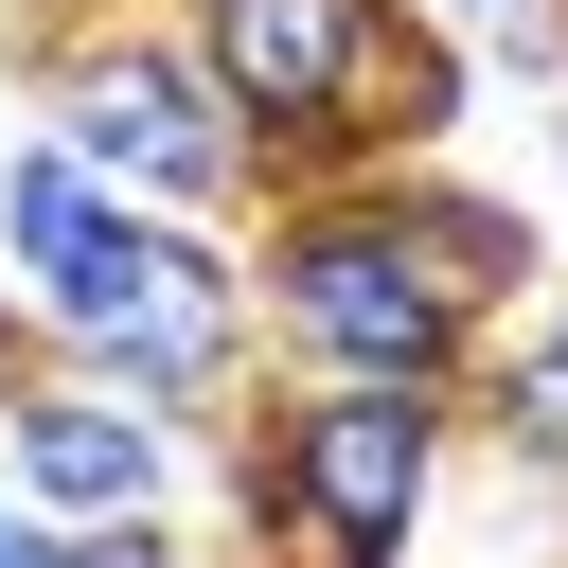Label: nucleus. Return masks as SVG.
I'll use <instances>...</instances> for the list:
<instances>
[{
    "label": "nucleus",
    "mask_w": 568,
    "mask_h": 568,
    "mask_svg": "<svg viewBox=\"0 0 568 568\" xmlns=\"http://www.w3.org/2000/svg\"><path fill=\"white\" fill-rule=\"evenodd\" d=\"M550 284L532 213L408 160V178H337V195H266L248 213V320L266 373H337V390H479L497 320Z\"/></svg>",
    "instance_id": "f257e3e1"
},
{
    "label": "nucleus",
    "mask_w": 568,
    "mask_h": 568,
    "mask_svg": "<svg viewBox=\"0 0 568 568\" xmlns=\"http://www.w3.org/2000/svg\"><path fill=\"white\" fill-rule=\"evenodd\" d=\"M178 36L213 53V89L248 124V213L337 195V178H408L479 106V36H444L426 0H178Z\"/></svg>",
    "instance_id": "f03ea898"
},
{
    "label": "nucleus",
    "mask_w": 568,
    "mask_h": 568,
    "mask_svg": "<svg viewBox=\"0 0 568 568\" xmlns=\"http://www.w3.org/2000/svg\"><path fill=\"white\" fill-rule=\"evenodd\" d=\"M462 462V390H337V373H266L213 426V497H231V568H408Z\"/></svg>",
    "instance_id": "7ed1b4c3"
},
{
    "label": "nucleus",
    "mask_w": 568,
    "mask_h": 568,
    "mask_svg": "<svg viewBox=\"0 0 568 568\" xmlns=\"http://www.w3.org/2000/svg\"><path fill=\"white\" fill-rule=\"evenodd\" d=\"M36 355H71V373H106V390H142V408H178L195 444L248 408V373H266V320H248V231H213V213H106V248L71 266V284H36Z\"/></svg>",
    "instance_id": "20e7f679"
},
{
    "label": "nucleus",
    "mask_w": 568,
    "mask_h": 568,
    "mask_svg": "<svg viewBox=\"0 0 568 568\" xmlns=\"http://www.w3.org/2000/svg\"><path fill=\"white\" fill-rule=\"evenodd\" d=\"M36 106H53V142L106 178V195H142V213H248V124H231V89H213V53L178 36V18H142V0H89L71 36H36Z\"/></svg>",
    "instance_id": "39448f33"
},
{
    "label": "nucleus",
    "mask_w": 568,
    "mask_h": 568,
    "mask_svg": "<svg viewBox=\"0 0 568 568\" xmlns=\"http://www.w3.org/2000/svg\"><path fill=\"white\" fill-rule=\"evenodd\" d=\"M178 479H195V426H178V408H142V390H106V373L36 355V373L0 390V497H36L53 532L178 515Z\"/></svg>",
    "instance_id": "423d86ee"
},
{
    "label": "nucleus",
    "mask_w": 568,
    "mask_h": 568,
    "mask_svg": "<svg viewBox=\"0 0 568 568\" xmlns=\"http://www.w3.org/2000/svg\"><path fill=\"white\" fill-rule=\"evenodd\" d=\"M462 426H479V444H497L532 497H568V284H532V302L497 320V355H479Z\"/></svg>",
    "instance_id": "0eeeda50"
},
{
    "label": "nucleus",
    "mask_w": 568,
    "mask_h": 568,
    "mask_svg": "<svg viewBox=\"0 0 568 568\" xmlns=\"http://www.w3.org/2000/svg\"><path fill=\"white\" fill-rule=\"evenodd\" d=\"M106 213H124V195H106L53 124H36V142H0V266H18V302H36V284H71V266L106 248Z\"/></svg>",
    "instance_id": "6e6552de"
},
{
    "label": "nucleus",
    "mask_w": 568,
    "mask_h": 568,
    "mask_svg": "<svg viewBox=\"0 0 568 568\" xmlns=\"http://www.w3.org/2000/svg\"><path fill=\"white\" fill-rule=\"evenodd\" d=\"M71 568H213L178 515H124V532H71Z\"/></svg>",
    "instance_id": "1a4fd4ad"
},
{
    "label": "nucleus",
    "mask_w": 568,
    "mask_h": 568,
    "mask_svg": "<svg viewBox=\"0 0 568 568\" xmlns=\"http://www.w3.org/2000/svg\"><path fill=\"white\" fill-rule=\"evenodd\" d=\"M0 568H71V532H53L36 497H0Z\"/></svg>",
    "instance_id": "9d476101"
},
{
    "label": "nucleus",
    "mask_w": 568,
    "mask_h": 568,
    "mask_svg": "<svg viewBox=\"0 0 568 568\" xmlns=\"http://www.w3.org/2000/svg\"><path fill=\"white\" fill-rule=\"evenodd\" d=\"M36 373V302H18V266H0V390Z\"/></svg>",
    "instance_id": "9b49d317"
},
{
    "label": "nucleus",
    "mask_w": 568,
    "mask_h": 568,
    "mask_svg": "<svg viewBox=\"0 0 568 568\" xmlns=\"http://www.w3.org/2000/svg\"><path fill=\"white\" fill-rule=\"evenodd\" d=\"M444 36H497V18H550V0H426Z\"/></svg>",
    "instance_id": "f8f14e48"
},
{
    "label": "nucleus",
    "mask_w": 568,
    "mask_h": 568,
    "mask_svg": "<svg viewBox=\"0 0 568 568\" xmlns=\"http://www.w3.org/2000/svg\"><path fill=\"white\" fill-rule=\"evenodd\" d=\"M550 18H568V0H550Z\"/></svg>",
    "instance_id": "ddd939ff"
}]
</instances>
